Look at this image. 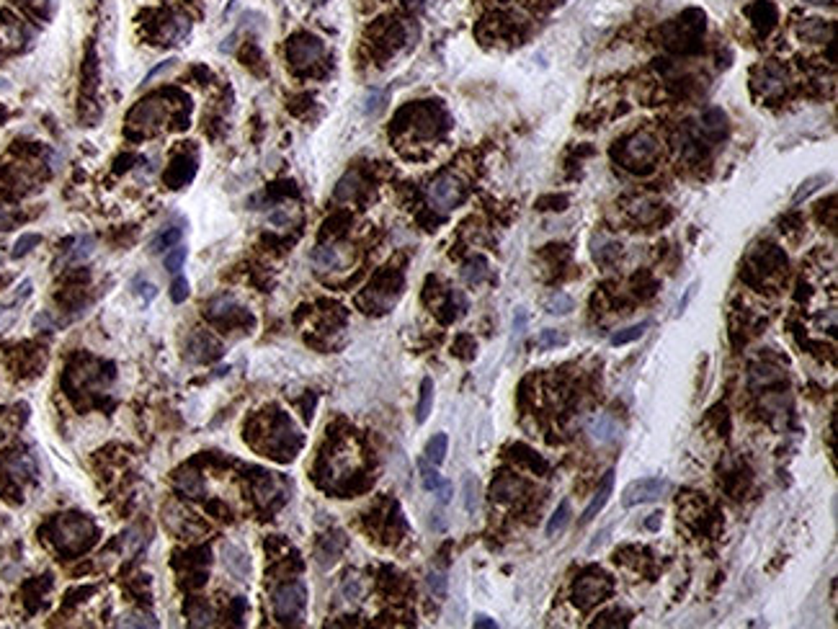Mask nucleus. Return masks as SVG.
<instances>
[{"instance_id":"45","label":"nucleus","mask_w":838,"mask_h":629,"mask_svg":"<svg viewBox=\"0 0 838 629\" xmlns=\"http://www.w3.org/2000/svg\"><path fill=\"white\" fill-rule=\"evenodd\" d=\"M315 3H322V0H315Z\"/></svg>"},{"instance_id":"27","label":"nucleus","mask_w":838,"mask_h":629,"mask_svg":"<svg viewBox=\"0 0 838 629\" xmlns=\"http://www.w3.org/2000/svg\"><path fill=\"white\" fill-rule=\"evenodd\" d=\"M117 624H119V627H158V619H155L153 614L132 612V614H124V616H121Z\"/></svg>"},{"instance_id":"24","label":"nucleus","mask_w":838,"mask_h":629,"mask_svg":"<svg viewBox=\"0 0 838 629\" xmlns=\"http://www.w3.org/2000/svg\"><path fill=\"white\" fill-rule=\"evenodd\" d=\"M648 328H650V323L645 320V323H640V325H632V328H624V331L614 333V335H611V346H627V343H632V340L643 338Z\"/></svg>"},{"instance_id":"20","label":"nucleus","mask_w":838,"mask_h":629,"mask_svg":"<svg viewBox=\"0 0 838 629\" xmlns=\"http://www.w3.org/2000/svg\"><path fill=\"white\" fill-rule=\"evenodd\" d=\"M828 181H830V173H818V176H813V179L802 181V183H800V188H797V191H795V196H792V202H795V204H800V202H805V199H807V196H810V194H815V191H818V188H821V186H825V183H828Z\"/></svg>"},{"instance_id":"35","label":"nucleus","mask_w":838,"mask_h":629,"mask_svg":"<svg viewBox=\"0 0 838 629\" xmlns=\"http://www.w3.org/2000/svg\"><path fill=\"white\" fill-rule=\"evenodd\" d=\"M382 101H384V93L380 91H369L366 93V101H364V114H377L382 109Z\"/></svg>"},{"instance_id":"33","label":"nucleus","mask_w":838,"mask_h":629,"mask_svg":"<svg viewBox=\"0 0 838 629\" xmlns=\"http://www.w3.org/2000/svg\"><path fill=\"white\" fill-rule=\"evenodd\" d=\"M426 583H428V588H431L433 596H439V598H444V596H447V575H444V573H436V570H433V573H428Z\"/></svg>"},{"instance_id":"9","label":"nucleus","mask_w":838,"mask_h":629,"mask_svg":"<svg viewBox=\"0 0 838 629\" xmlns=\"http://www.w3.org/2000/svg\"><path fill=\"white\" fill-rule=\"evenodd\" d=\"M756 85L763 96H774L781 93L787 88V73L779 68V65H766V68L758 70L756 75Z\"/></svg>"},{"instance_id":"21","label":"nucleus","mask_w":838,"mask_h":629,"mask_svg":"<svg viewBox=\"0 0 838 629\" xmlns=\"http://www.w3.org/2000/svg\"><path fill=\"white\" fill-rule=\"evenodd\" d=\"M188 31H191V24H188L184 16H178V18H173V21H170L165 29H163V36H165V42L178 44V42H184V39H186Z\"/></svg>"},{"instance_id":"12","label":"nucleus","mask_w":838,"mask_h":629,"mask_svg":"<svg viewBox=\"0 0 838 629\" xmlns=\"http://www.w3.org/2000/svg\"><path fill=\"white\" fill-rule=\"evenodd\" d=\"M322 52H325V47H322L320 39H315V36H302V39H297V42L292 44L289 54H292V60H294L297 65H310V62L320 60Z\"/></svg>"},{"instance_id":"3","label":"nucleus","mask_w":838,"mask_h":629,"mask_svg":"<svg viewBox=\"0 0 838 629\" xmlns=\"http://www.w3.org/2000/svg\"><path fill=\"white\" fill-rule=\"evenodd\" d=\"M462 199H465V186L459 183V179L449 176V173L447 176H439L428 186V204L433 209H439V212H451Z\"/></svg>"},{"instance_id":"29","label":"nucleus","mask_w":838,"mask_h":629,"mask_svg":"<svg viewBox=\"0 0 838 629\" xmlns=\"http://www.w3.org/2000/svg\"><path fill=\"white\" fill-rule=\"evenodd\" d=\"M39 243H42V235H36V232H26V235H21L18 243L13 245V258H24V255L31 253Z\"/></svg>"},{"instance_id":"23","label":"nucleus","mask_w":838,"mask_h":629,"mask_svg":"<svg viewBox=\"0 0 838 629\" xmlns=\"http://www.w3.org/2000/svg\"><path fill=\"white\" fill-rule=\"evenodd\" d=\"M359 183H361V181H359L356 173L343 176V179L338 181V186H336V199H338V202H351V199L359 194Z\"/></svg>"},{"instance_id":"5","label":"nucleus","mask_w":838,"mask_h":629,"mask_svg":"<svg viewBox=\"0 0 838 629\" xmlns=\"http://www.w3.org/2000/svg\"><path fill=\"white\" fill-rule=\"evenodd\" d=\"M609 591H611V580L604 575L601 570H588L576 583V601L583 609H588V606L604 601L609 596Z\"/></svg>"},{"instance_id":"42","label":"nucleus","mask_w":838,"mask_h":629,"mask_svg":"<svg viewBox=\"0 0 838 629\" xmlns=\"http://www.w3.org/2000/svg\"><path fill=\"white\" fill-rule=\"evenodd\" d=\"M661 521H663V519H661V513H652L645 526L650 529V531H658V529H661Z\"/></svg>"},{"instance_id":"32","label":"nucleus","mask_w":838,"mask_h":629,"mask_svg":"<svg viewBox=\"0 0 838 629\" xmlns=\"http://www.w3.org/2000/svg\"><path fill=\"white\" fill-rule=\"evenodd\" d=\"M170 299H173L176 305H181V302H186L188 299V281L184 279L181 273H178L176 279H173V284H170Z\"/></svg>"},{"instance_id":"39","label":"nucleus","mask_w":838,"mask_h":629,"mask_svg":"<svg viewBox=\"0 0 838 629\" xmlns=\"http://www.w3.org/2000/svg\"><path fill=\"white\" fill-rule=\"evenodd\" d=\"M472 624H474L477 629H495V627H498V621L491 619V616H485V614H477Z\"/></svg>"},{"instance_id":"47","label":"nucleus","mask_w":838,"mask_h":629,"mask_svg":"<svg viewBox=\"0 0 838 629\" xmlns=\"http://www.w3.org/2000/svg\"><path fill=\"white\" fill-rule=\"evenodd\" d=\"M428 3H433V0H428Z\"/></svg>"},{"instance_id":"11","label":"nucleus","mask_w":838,"mask_h":629,"mask_svg":"<svg viewBox=\"0 0 838 629\" xmlns=\"http://www.w3.org/2000/svg\"><path fill=\"white\" fill-rule=\"evenodd\" d=\"M611 490H614V469H609V472L604 475L601 485H599V490H596V495H593V501L585 506L583 516H581V524H591V521L596 519L599 513H601V508L606 506V501H609Z\"/></svg>"},{"instance_id":"44","label":"nucleus","mask_w":838,"mask_h":629,"mask_svg":"<svg viewBox=\"0 0 838 629\" xmlns=\"http://www.w3.org/2000/svg\"><path fill=\"white\" fill-rule=\"evenodd\" d=\"M807 3H825V0H807Z\"/></svg>"},{"instance_id":"16","label":"nucleus","mask_w":838,"mask_h":629,"mask_svg":"<svg viewBox=\"0 0 838 629\" xmlns=\"http://www.w3.org/2000/svg\"><path fill=\"white\" fill-rule=\"evenodd\" d=\"M570 519H573L570 503L562 501L558 506V510H555V513L550 516V521H547V529H544V531H547V536H555V534H560V531H565V526L570 524Z\"/></svg>"},{"instance_id":"7","label":"nucleus","mask_w":838,"mask_h":629,"mask_svg":"<svg viewBox=\"0 0 838 629\" xmlns=\"http://www.w3.org/2000/svg\"><path fill=\"white\" fill-rule=\"evenodd\" d=\"M351 261L346 245H320L313 250V266L317 271H338Z\"/></svg>"},{"instance_id":"31","label":"nucleus","mask_w":838,"mask_h":629,"mask_svg":"<svg viewBox=\"0 0 838 629\" xmlns=\"http://www.w3.org/2000/svg\"><path fill=\"white\" fill-rule=\"evenodd\" d=\"M178 487L186 490L188 495H199L202 493V477L194 475V472H184V475L178 477Z\"/></svg>"},{"instance_id":"10","label":"nucleus","mask_w":838,"mask_h":629,"mask_svg":"<svg viewBox=\"0 0 838 629\" xmlns=\"http://www.w3.org/2000/svg\"><path fill=\"white\" fill-rule=\"evenodd\" d=\"M699 127H702V135L707 137V139L717 142V139H722L725 132H728V114H725L720 106H712V109H707L702 114V124H699Z\"/></svg>"},{"instance_id":"38","label":"nucleus","mask_w":838,"mask_h":629,"mask_svg":"<svg viewBox=\"0 0 838 629\" xmlns=\"http://www.w3.org/2000/svg\"><path fill=\"white\" fill-rule=\"evenodd\" d=\"M16 225V214L10 212V209H3L0 206V230H10Z\"/></svg>"},{"instance_id":"18","label":"nucleus","mask_w":838,"mask_h":629,"mask_svg":"<svg viewBox=\"0 0 838 629\" xmlns=\"http://www.w3.org/2000/svg\"><path fill=\"white\" fill-rule=\"evenodd\" d=\"M181 238H184V227L170 225V227H165V230H163L160 235L153 240V250H155V253H165V250H170L173 245H178V243H181Z\"/></svg>"},{"instance_id":"4","label":"nucleus","mask_w":838,"mask_h":629,"mask_svg":"<svg viewBox=\"0 0 838 629\" xmlns=\"http://www.w3.org/2000/svg\"><path fill=\"white\" fill-rule=\"evenodd\" d=\"M658 153H661L658 139H655L652 135H648V132H640V135H635V137H629V139H627L622 158H624L627 168L637 170L640 165H650V162L658 158Z\"/></svg>"},{"instance_id":"37","label":"nucleus","mask_w":838,"mask_h":629,"mask_svg":"<svg viewBox=\"0 0 838 629\" xmlns=\"http://www.w3.org/2000/svg\"><path fill=\"white\" fill-rule=\"evenodd\" d=\"M135 287H137V291L142 294L144 302H153L155 294H158V289H155V284H150V281H144V279H137V281H135Z\"/></svg>"},{"instance_id":"40","label":"nucleus","mask_w":838,"mask_h":629,"mask_svg":"<svg viewBox=\"0 0 838 629\" xmlns=\"http://www.w3.org/2000/svg\"><path fill=\"white\" fill-rule=\"evenodd\" d=\"M34 325H36V328H50V331H52V328H54V320H52L47 312H42V314H36V317H34Z\"/></svg>"},{"instance_id":"13","label":"nucleus","mask_w":838,"mask_h":629,"mask_svg":"<svg viewBox=\"0 0 838 629\" xmlns=\"http://www.w3.org/2000/svg\"><path fill=\"white\" fill-rule=\"evenodd\" d=\"M93 253H96V240L91 238V235H80V238L73 243V248L68 250V255H65V264H70V266L85 264Z\"/></svg>"},{"instance_id":"41","label":"nucleus","mask_w":838,"mask_h":629,"mask_svg":"<svg viewBox=\"0 0 838 629\" xmlns=\"http://www.w3.org/2000/svg\"><path fill=\"white\" fill-rule=\"evenodd\" d=\"M696 287H699V284H691V287H689V289H686V294H684V299H681V305H678V310H681V312H684L686 310V305H689V302H691V297H694V291H696Z\"/></svg>"},{"instance_id":"25","label":"nucleus","mask_w":838,"mask_h":629,"mask_svg":"<svg viewBox=\"0 0 838 629\" xmlns=\"http://www.w3.org/2000/svg\"><path fill=\"white\" fill-rule=\"evenodd\" d=\"M544 307H547V312L550 314H567L573 310V297L565 294V291H555V294H550V299L544 302Z\"/></svg>"},{"instance_id":"8","label":"nucleus","mask_w":838,"mask_h":629,"mask_svg":"<svg viewBox=\"0 0 838 629\" xmlns=\"http://www.w3.org/2000/svg\"><path fill=\"white\" fill-rule=\"evenodd\" d=\"M588 434H591V439L596 444L606 446V444L617 441L619 434H622V428H619V423L611 416H606V413H599V416L591 420V425H588Z\"/></svg>"},{"instance_id":"46","label":"nucleus","mask_w":838,"mask_h":629,"mask_svg":"<svg viewBox=\"0 0 838 629\" xmlns=\"http://www.w3.org/2000/svg\"><path fill=\"white\" fill-rule=\"evenodd\" d=\"M0 258H3V253H0Z\"/></svg>"},{"instance_id":"34","label":"nucleus","mask_w":838,"mask_h":629,"mask_svg":"<svg viewBox=\"0 0 838 629\" xmlns=\"http://www.w3.org/2000/svg\"><path fill=\"white\" fill-rule=\"evenodd\" d=\"M176 68V60H165L163 62V65H158V68H153L150 70V73H147V75H144V80H142V85H150L155 80V77H163V75H168L170 70Z\"/></svg>"},{"instance_id":"2","label":"nucleus","mask_w":838,"mask_h":629,"mask_svg":"<svg viewBox=\"0 0 838 629\" xmlns=\"http://www.w3.org/2000/svg\"><path fill=\"white\" fill-rule=\"evenodd\" d=\"M671 490L668 480L663 477H643V480H635L629 483L622 490V506L624 508H635V506H643V503H652L663 498V495Z\"/></svg>"},{"instance_id":"6","label":"nucleus","mask_w":838,"mask_h":629,"mask_svg":"<svg viewBox=\"0 0 838 629\" xmlns=\"http://www.w3.org/2000/svg\"><path fill=\"white\" fill-rule=\"evenodd\" d=\"M91 534H93V526L77 516H68L57 524V542L68 550H80L91 539Z\"/></svg>"},{"instance_id":"36","label":"nucleus","mask_w":838,"mask_h":629,"mask_svg":"<svg viewBox=\"0 0 838 629\" xmlns=\"http://www.w3.org/2000/svg\"><path fill=\"white\" fill-rule=\"evenodd\" d=\"M235 299L232 297H220V299H214L212 305H209V310H212V314H227L230 310H235Z\"/></svg>"},{"instance_id":"28","label":"nucleus","mask_w":838,"mask_h":629,"mask_svg":"<svg viewBox=\"0 0 838 629\" xmlns=\"http://www.w3.org/2000/svg\"><path fill=\"white\" fill-rule=\"evenodd\" d=\"M480 506V485L474 480V475H467L465 477V508L467 513H474Z\"/></svg>"},{"instance_id":"30","label":"nucleus","mask_w":838,"mask_h":629,"mask_svg":"<svg viewBox=\"0 0 838 629\" xmlns=\"http://www.w3.org/2000/svg\"><path fill=\"white\" fill-rule=\"evenodd\" d=\"M567 343V335L558 331H542L539 333V338H537V346L539 349H552V346H565Z\"/></svg>"},{"instance_id":"15","label":"nucleus","mask_w":838,"mask_h":629,"mask_svg":"<svg viewBox=\"0 0 838 629\" xmlns=\"http://www.w3.org/2000/svg\"><path fill=\"white\" fill-rule=\"evenodd\" d=\"M447 451H449L447 434H436L428 439V444H426V460L431 462L433 467H441L444 460H447Z\"/></svg>"},{"instance_id":"17","label":"nucleus","mask_w":838,"mask_h":629,"mask_svg":"<svg viewBox=\"0 0 838 629\" xmlns=\"http://www.w3.org/2000/svg\"><path fill=\"white\" fill-rule=\"evenodd\" d=\"M462 276H465L467 284H483L488 279V261L483 255H474L472 261H467L465 268H462Z\"/></svg>"},{"instance_id":"22","label":"nucleus","mask_w":838,"mask_h":629,"mask_svg":"<svg viewBox=\"0 0 838 629\" xmlns=\"http://www.w3.org/2000/svg\"><path fill=\"white\" fill-rule=\"evenodd\" d=\"M186 255H188V250H186L184 245H181V243L170 248L168 253H165V258H163V266H165V271H168V273H178V271H181V268H184V264H186Z\"/></svg>"},{"instance_id":"19","label":"nucleus","mask_w":838,"mask_h":629,"mask_svg":"<svg viewBox=\"0 0 838 629\" xmlns=\"http://www.w3.org/2000/svg\"><path fill=\"white\" fill-rule=\"evenodd\" d=\"M225 565L232 570V575H237V578H246L248 570H250L248 557L240 550H235V547H225Z\"/></svg>"},{"instance_id":"14","label":"nucleus","mask_w":838,"mask_h":629,"mask_svg":"<svg viewBox=\"0 0 838 629\" xmlns=\"http://www.w3.org/2000/svg\"><path fill=\"white\" fill-rule=\"evenodd\" d=\"M433 408V379L426 377L421 382V397H418V405H415V420L418 423H426V418L431 416Z\"/></svg>"},{"instance_id":"26","label":"nucleus","mask_w":838,"mask_h":629,"mask_svg":"<svg viewBox=\"0 0 838 629\" xmlns=\"http://www.w3.org/2000/svg\"><path fill=\"white\" fill-rule=\"evenodd\" d=\"M418 469H421V480H424V487H426V490H431V493H436L441 485H444V480H441V475H439V469L433 467V464H431L428 460L421 462V464H418Z\"/></svg>"},{"instance_id":"43","label":"nucleus","mask_w":838,"mask_h":629,"mask_svg":"<svg viewBox=\"0 0 838 629\" xmlns=\"http://www.w3.org/2000/svg\"><path fill=\"white\" fill-rule=\"evenodd\" d=\"M524 325H526V314H524V312H518V314H516V320H514V331L521 333V331H524Z\"/></svg>"},{"instance_id":"1","label":"nucleus","mask_w":838,"mask_h":629,"mask_svg":"<svg viewBox=\"0 0 838 629\" xmlns=\"http://www.w3.org/2000/svg\"><path fill=\"white\" fill-rule=\"evenodd\" d=\"M305 606H307L305 583H284L271 596L274 616L281 624H299L302 616H305Z\"/></svg>"}]
</instances>
